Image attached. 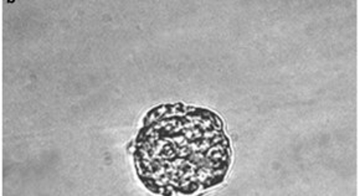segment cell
I'll return each mask as SVG.
<instances>
[{
	"instance_id": "obj_1",
	"label": "cell",
	"mask_w": 360,
	"mask_h": 196,
	"mask_svg": "<svg viewBox=\"0 0 360 196\" xmlns=\"http://www.w3.org/2000/svg\"><path fill=\"white\" fill-rule=\"evenodd\" d=\"M134 160L138 176L149 190L191 195L223 183L231 164V145L214 112L165 105L146 117Z\"/></svg>"
}]
</instances>
